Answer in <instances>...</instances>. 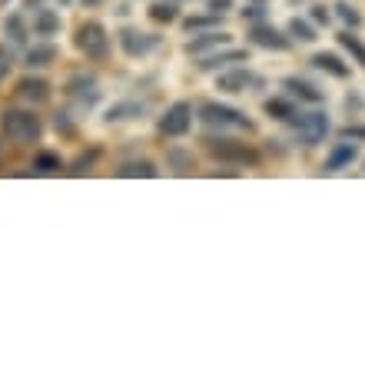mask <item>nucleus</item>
Wrapping results in <instances>:
<instances>
[{
	"mask_svg": "<svg viewBox=\"0 0 365 365\" xmlns=\"http://www.w3.org/2000/svg\"><path fill=\"white\" fill-rule=\"evenodd\" d=\"M0 130L7 140L14 143H37L40 140V120L37 113H30V110H7V113L0 116Z\"/></svg>",
	"mask_w": 365,
	"mask_h": 365,
	"instance_id": "obj_1",
	"label": "nucleus"
},
{
	"mask_svg": "<svg viewBox=\"0 0 365 365\" xmlns=\"http://www.w3.org/2000/svg\"><path fill=\"white\" fill-rule=\"evenodd\" d=\"M206 150H210L212 160H220V163H230V166H256L259 163V150H252V146L240 143V140H206Z\"/></svg>",
	"mask_w": 365,
	"mask_h": 365,
	"instance_id": "obj_2",
	"label": "nucleus"
},
{
	"mask_svg": "<svg viewBox=\"0 0 365 365\" xmlns=\"http://www.w3.org/2000/svg\"><path fill=\"white\" fill-rule=\"evenodd\" d=\"M73 47L83 53L87 60H106L110 57V34L100 24H80L77 34H73Z\"/></svg>",
	"mask_w": 365,
	"mask_h": 365,
	"instance_id": "obj_3",
	"label": "nucleus"
},
{
	"mask_svg": "<svg viewBox=\"0 0 365 365\" xmlns=\"http://www.w3.org/2000/svg\"><path fill=\"white\" fill-rule=\"evenodd\" d=\"M289 123L296 126V133H299V143H319L322 136L329 133V113H322V110H312V113H296Z\"/></svg>",
	"mask_w": 365,
	"mask_h": 365,
	"instance_id": "obj_4",
	"label": "nucleus"
},
{
	"mask_svg": "<svg viewBox=\"0 0 365 365\" xmlns=\"http://www.w3.org/2000/svg\"><path fill=\"white\" fill-rule=\"evenodd\" d=\"M200 120L206 126H240V130H252V120H246L240 110L222 106V103H202Z\"/></svg>",
	"mask_w": 365,
	"mask_h": 365,
	"instance_id": "obj_5",
	"label": "nucleus"
},
{
	"mask_svg": "<svg viewBox=\"0 0 365 365\" xmlns=\"http://www.w3.org/2000/svg\"><path fill=\"white\" fill-rule=\"evenodd\" d=\"M192 126V110L190 103H173L166 106V113H160V123L156 130L163 136H186V130Z\"/></svg>",
	"mask_w": 365,
	"mask_h": 365,
	"instance_id": "obj_6",
	"label": "nucleus"
},
{
	"mask_svg": "<svg viewBox=\"0 0 365 365\" xmlns=\"http://www.w3.org/2000/svg\"><path fill=\"white\" fill-rule=\"evenodd\" d=\"M259 83H262L259 73L246 70L242 63H236L232 70L220 73V80H216V87H220L222 93H242V90H252V87H259Z\"/></svg>",
	"mask_w": 365,
	"mask_h": 365,
	"instance_id": "obj_7",
	"label": "nucleus"
},
{
	"mask_svg": "<svg viewBox=\"0 0 365 365\" xmlns=\"http://www.w3.org/2000/svg\"><path fill=\"white\" fill-rule=\"evenodd\" d=\"M14 96L24 100V103H43L50 96V83L40 77H24L17 87H14Z\"/></svg>",
	"mask_w": 365,
	"mask_h": 365,
	"instance_id": "obj_8",
	"label": "nucleus"
},
{
	"mask_svg": "<svg viewBox=\"0 0 365 365\" xmlns=\"http://www.w3.org/2000/svg\"><path fill=\"white\" fill-rule=\"evenodd\" d=\"M120 43H123V50L130 57H143V53H150L153 47H160V37H146L143 30H123V34H120Z\"/></svg>",
	"mask_w": 365,
	"mask_h": 365,
	"instance_id": "obj_9",
	"label": "nucleus"
},
{
	"mask_svg": "<svg viewBox=\"0 0 365 365\" xmlns=\"http://www.w3.org/2000/svg\"><path fill=\"white\" fill-rule=\"evenodd\" d=\"M250 40L256 43V47H262V50H286L289 47V37H286V34H279V30L269 27V24L252 27L250 30Z\"/></svg>",
	"mask_w": 365,
	"mask_h": 365,
	"instance_id": "obj_10",
	"label": "nucleus"
},
{
	"mask_svg": "<svg viewBox=\"0 0 365 365\" xmlns=\"http://www.w3.org/2000/svg\"><path fill=\"white\" fill-rule=\"evenodd\" d=\"M242 60H250V53L246 50H226V53H206V57L196 60V67L200 70H222V67H230V63H242Z\"/></svg>",
	"mask_w": 365,
	"mask_h": 365,
	"instance_id": "obj_11",
	"label": "nucleus"
},
{
	"mask_svg": "<svg viewBox=\"0 0 365 365\" xmlns=\"http://www.w3.org/2000/svg\"><path fill=\"white\" fill-rule=\"evenodd\" d=\"M226 43H230V34H202V37H196V40L186 43V53H192V57H206V53L226 47Z\"/></svg>",
	"mask_w": 365,
	"mask_h": 365,
	"instance_id": "obj_12",
	"label": "nucleus"
},
{
	"mask_svg": "<svg viewBox=\"0 0 365 365\" xmlns=\"http://www.w3.org/2000/svg\"><path fill=\"white\" fill-rule=\"evenodd\" d=\"M312 67L329 73V77H339V80H349V73H352V70L346 67V60H339L336 53H316V57H312Z\"/></svg>",
	"mask_w": 365,
	"mask_h": 365,
	"instance_id": "obj_13",
	"label": "nucleus"
},
{
	"mask_svg": "<svg viewBox=\"0 0 365 365\" xmlns=\"http://www.w3.org/2000/svg\"><path fill=\"white\" fill-rule=\"evenodd\" d=\"M356 156H359L356 143H339L336 150L326 156V170L329 173H339V170H346L349 163H356Z\"/></svg>",
	"mask_w": 365,
	"mask_h": 365,
	"instance_id": "obj_14",
	"label": "nucleus"
},
{
	"mask_svg": "<svg viewBox=\"0 0 365 365\" xmlns=\"http://www.w3.org/2000/svg\"><path fill=\"white\" fill-rule=\"evenodd\" d=\"M53 60H57V47H50V43H40V47L24 50V63H27L30 70L47 67V63H53Z\"/></svg>",
	"mask_w": 365,
	"mask_h": 365,
	"instance_id": "obj_15",
	"label": "nucleus"
},
{
	"mask_svg": "<svg viewBox=\"0 0 365 365\" xmlns=\"http://www.w3.org/2000/svg\"><path fill=\"white\" fill-rule=\"evenodd\" d=\"M282 87H286L289 96H299V100H306V103H322V90H316L312 83H306V80L289 77Z\"/></svg>",
	"mask_w": 365,
	"mask_h": 365,
	"instance_id": "obj_16",
	"label": "nucleus"
},
{
	"mask_svg": "<svg viewBox=\"0 0 365 365\" xmlns=\"http://www.w3.org/2000/svg\"><path fill=\"white\" fill-rule=\"evenodd\" d=\"M67 93L93 100V96H96V77H93V73H73V77L67 80Z\"/></svg>",
	"mask_w": 365,
	"mask_h": 365,
	"instance_id": "obj_17",
	"label": "nucleus"
},
{
	"mask_svg": "<svg viewBox=\"0 0 365 365\" xmlns=\"http://www.w3.org/2000/svg\"><path fill=\"white\" fill-rule=\"evenodd\" d=\"M339 43H342V50H346L349 57H352V60H356V63H359V67L365 70V43L356 37V34H352V27H349V30H342V34H339Z\"/></svg>",
	"mask_w": 365,
	"mask_h": 365,
	"instance_id": "obj_18",
	"label": "nucleus"
},
{
	"mask_svg": "<svg viewBox=\"0 0 365 365\" xmlns=\"http://www.w3.org/2000/svg\"><path fill=\"white\" fill-rule=\"evenodd\" d=\"M116 176H140V180H153L156 166L150 160H130V163L116 166Z\"/></svg>",
	"mask_w": 365,
	"mask_h": 365,
	"instance_id": "obj_19",
	"label": "nucleus"
},
{
	"mask_svg": "<svg viewBox=\"0 0 365 365\" xmlns=\"http://www.w3.org/2000/svg\"><path fill=\"white\" fill-rule=\"evenodd\" d=\"M4 30H7L10 43H17V47H27V24H24V17H20V14H10V17L4 20Z\"/></svg>",
	"mask_w": 365,
	"mask_h": 365,
	"instance_id": "obj_20",
	"label": "nucleus"
},
{
	"mask_svg": "<svg viewBox=\"0 0 365 365\" xmlns=\"http://www.w3.org/2000/svg\"><path fill=\"white\" fill-rule=\"evenodd\" d=\"M60 166H63V160H60L53 150H40V153L34 156V170H37V173H57Z\"/></svg>",
	"mask_w": 365,
	"mask_h": 365,
	"instance_id": "obj_21",
	"label": "nucleus"
},
{
	"mask_svg": "<svg viewBox=\"0 0 365 365\" xmlns=\"http://www.w3.org/2000/svg\"><path fill=\"white\" fill-rule=\"evenodd\" d=\"M266 113H269L272 120H292L299 110L292 100H266Z\"/></svg>",
	"mask_w": 365,
	"mask_h": 365,
	"instance_id": "obj_22",
	"label": "nucleus"
},
{
	"mask_svg": "<svg viewBox=\"0 0 365 365\" xmlns=\"http://www.w3.org/2000/svg\"><path fill=\"white\" fill-rule=\"evenodd\" d=\"M57 30H60V17L53 14V10L40 7V14H37V34H40V37H53Z\"/></svg>",
	"mask_w": 365,
	"mask_h": 365,
	"instance_id": "obj_23",
	"label": "nucleus"
},
{
	"mask_svg": "<svg viewBox=\"0 0 365 365\" xmlns=\"http://www.w3.org/2000/svg\"><path fill=\"white\" fill-rule=\"evenodd\" d=\"M140 110H143V103H116L110 106V113H106V123H116V120H130V116H140Z\"/></svg>",
	"mask_w": 365,
	"mask_h": 365,
	"instance_id": "obj_24",
	"label": "nucleus"
},
{
	"mask_svg": "<svg viewBox=\"0 0 365 365\" xmlns=\"http://www.w3.org/2000/svg\"><path fill=\"white\" fill-rule=\"evenodd\" d=\"M212 27H220V17H212V14L182 20V30H186V34H200V30H212Z\"/></svg>",
	"mask_w": 365,
	"mask_h": 365,
	"instance_id": "obj_25",
	"label": "nucleus"
},
{
	"mask_svg": "<svg viewBox=\"0 0 365 365\" xmlns=\"http://www.w3.org/2000/svg\"><path fill=\"white\" fill-rule=\"evenodd\" d=\"M289 34H292L296 40H302V43H312V40H316V30H312V24H306V20H299V17L289 20Z\"/></svg>",
	"mask_w": 365,
	"mask_h": 365,
	"instance_id": "obj_26",
	"label": "nucleus"
},
{
	"mask_svg": "<svg viewBox=\"0 0 365 365\" xmlns=\"http://www.w3.org/2000/svg\"><path fill=\"white\" fill-rule=\"evenodd\" d=\"M166 160H170V166H173L176 173H190L192 166H196V160H192L186 150H170V156H166Z\"/></svg>",
	"mask_w": 365,
	"mask_h": 365,
	"instance_id": "obj_27",
	"label": "nucleus"
},
{
	"mask_svg": "<svg viewBox=\"0 0 365 365\" xmlns=\"http://www.w3.org/2000/svg\"><path fill=\"white\" fill-rule=\"evenodd\" d=\"M336 14L346 20L349 27H359V24H362V14H359L352 4H346V0H339V4H336Z\"/></svg>",
	"mask_w": 365,
	"mask_h": 365,
	"instance_id": "obj_28",
	"label": "nucleus"
},
{
	"mask_svg": "<svg viewBox=\"0 0 365 365\" xmlns=\"http://www.w3.org/2000/svg\"><path fill=\"white\" fill-rule=\"evenodd\" d=\"M150 17H153L156 24H170V20L176 17V7L173 4H153V7H150Z\"/></svg>",
	"mask_w": 365,
	"mask_h": 365,
	"instance_id": "obj_29",
	"label": "nucleus"
},
{
	"mask_svg": "<svg viewBox=\"0 0 365 365\" xmlns=\"http://www.w3.org/2000/svg\"><path fill=\"white\" fill-rule=\"evenodd\" d=\"M100 160V150H87L83 156H77V163H73V173H87L90 166Z\"/></svg>",
	"mask_w": 365,
	"mask_h": 365,
	"instance_id": "obj_30",
	"label": "nucleus"
},
{
	"mask_svg": "<svg viewBox=\"0 0 365 365\" xmlns=\"http://www.w3.org/2000/svg\"><path fill=\"white\" fill-rule=\"evenodd\" d=\"M365 136V126H349V130H342V140H362Z\"/></svg>",
	"mask_w": 365,
	"mask_h": 365,
	"instance_id": "obj_31",
	"label": "nucleus"
},
{
	"mask_svg": "<svg viewBox=\"0 0 365 365\" xmlns=\"http://www.w3.org/2000/svg\"><path fill=\"white\" fill-rule=\"evenodd\" d=\"M7 73H10V53L7 50H0V80L7 77Z\"/></svg>",
	"mask_w": 365,
	"mask_h": 365,
	"instance_id": "obj_32",
	"label": "nucleus"
},
{
	"mask_svg": "<svg viewBox=\"0 0 365 365\" xmlns=\"http://www.w3.org/2000/svg\"><path fill=\"white\" fill-rule=\"evenodd\" d=\"M312 20H319V24H329V10L312 7Z\"/></svg>",
	"mask_w": 365,
	"mask_h": 365,
	"instance_id": "obj_33",
	"label": "nucleus"
},
{
	"mask_svg": "<svg viewBox=\"0 0 365 365\" xmlns=\"http://www.w3.org/2000/svg\"><path fill=\"white\" fill-rule=\"evenodd\" d=\"M210 10H216V14L230 10V0H210Z\"/></svg>",
	"mask_w": 365,
	"mask_h": 365,
	"instance_id": "obj_34",
	"label": "nucleus"
},
{
	"mask_svg": "<svg viewBox=\"0 0 365 365\" xmlns=\"http://www.w3.org/2000/svg\"><path fill=\"white\" fill-rule=\"evenodd\" d=\"M80 4H83V7H100L103 0H80Z\"/></svg>",
	"mask_w": 365,
	"mask_h": 365,
	"instance_id": "obj_35",
	"label": "nucleus"
},
{
	"mask_svg": "<svg viewBox=\"0 0 365 365\" xmlns=\"http://www.w3.org/2000/svg\"><path fill=\"white\" fill-rule=\"evenodd\" d=\"M40 4H43V0H27V7H30V10H40Z\"/></svg>",
	"mask_w": 365,
	"mask_h": 365,
	"instance_id": "obj_36",
	"label": "nucleus"
},
{
	"mask_svg": "<svg viewBox=\"0 0 365 365\" xmlns=\"http://www.w3.org/2000/svg\"><path fill=\"white\" fill-rule=\"evenodd\" d=\"M289 4H302V0H289Z\"/></svg>",
	"mask_w": 365,
	"mask_h": 365,
	"instance_id": "obj_37",
	"label": "nucleus"
},
{
	"mask_svg": "<svg viewBox=\"0 0 365 365\" xmlns=\"http://www.w3.org/2000/svg\"><path fill=\"white\" fill-rule=\"evenodd\" d=\"M60 4H70V0H60Z\"/></svg>",
	"mask_w": 365,
	"mask_h": 365,
	"instance_id": "obj_38",
	"label": "nucleus"
},
{
	"mask_svg": "<svg viewBox=\"0 0 365 365\" xmlns=\"http://www.w3.org/2000/svg\"><path fill=\"white\" fill-rule=\"evenodd\" d=\"M252 4H262V0H252Z\"/></svg>",
	"mask_w": 365,
	"mask_h": 365,
	"instance_id": "obj_39",
	"label": "nucleus"
}]
</instances>
